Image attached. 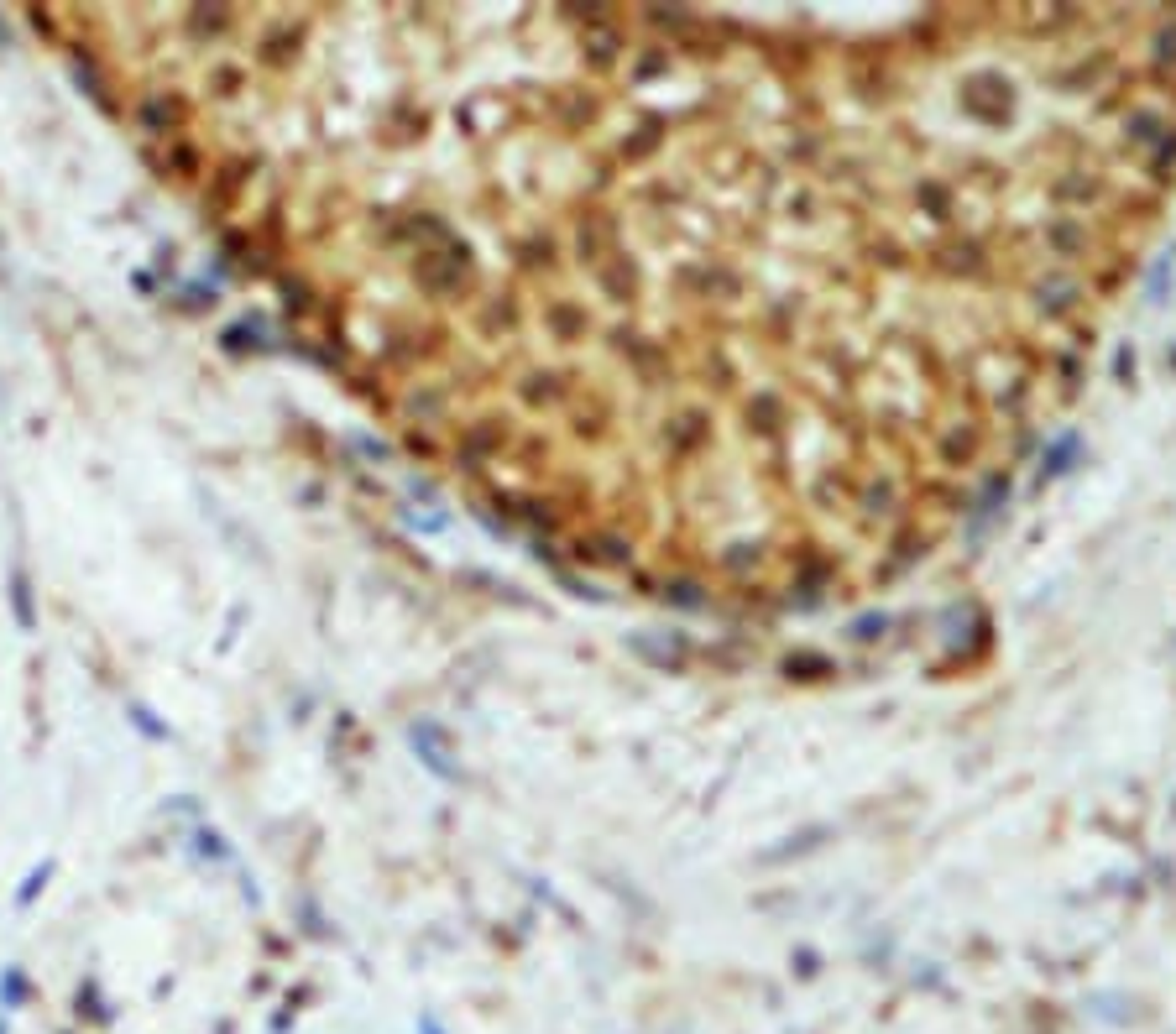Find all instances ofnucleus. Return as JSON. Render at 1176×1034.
Wrapping results in <instances>:
<instances>
[{
	"instance_id": "nucleus-1",
	"label": "nucleus",
	"mask_w": 1176,
	"mask_h": 1034,
	"mask_svg": "<svg viewBox=\"0 0 1176 1034\" xmlns=\"http://www.w3.org/2000/svg\"><path fill=\"white\" fill-rule=\"evenodd\" d=\"M136 131L309 345L591 574L895 585L1072 408L1176 183V11H173Z\"/></svg>"
}]
</instances>
